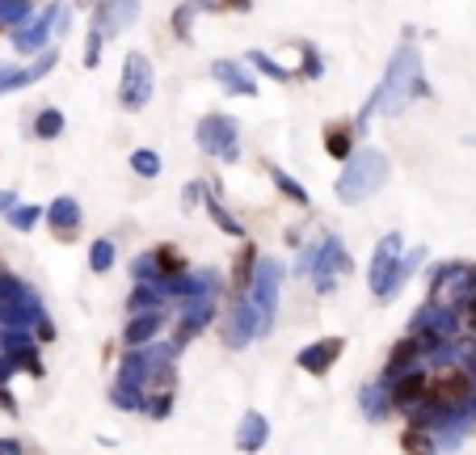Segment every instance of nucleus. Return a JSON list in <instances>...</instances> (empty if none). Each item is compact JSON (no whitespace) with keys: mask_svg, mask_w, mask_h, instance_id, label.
<instances>
[{"mask_svg":"<svg viewBox=\"0 0 476 455\" xmlns=\"http://www.w3.org/2000/svg\"><path fill=\"white\" fill-rule=\"evenodd\" d=\"M135 13H139V0H101L98 5V34H114L122 30L127 22H135Z\"/></svg>","mask_w":476,"mask_h":455,"instance_id":"nucleus-3","label":"nucleus"},{"mask_svg":"<svg viewBox=\"0 0 476 455\" xmlns=\"http://www.w3.org/2000/svg\"><path fill=\"white\" fill-rule=\"evenodd\" d=\"M434 396H447V401H455V396L468 393V375L464 371H443L439 380H434V388H430Z\"/></svg>","mask_w":476,"mask_h":455,"instance_id":"nucleus-4","label":"nucleus"},{"mask_svg":"<svg viewBox=\"0 0 476 455\" xmlns=\"http://www.w3.org/2000/svg\"><path fill=\"white\" fill-rule=\"evenodd\" d=\"M135 160H139V169L144 173H157V156H152V152H139Z\"/></svg>","mask_w":476,"mask_h":455,"instance_id":"nucleus-6","label":"nucleus"},{"mask_svg":"<svg viewBox=\"0 0 476 455\" xmlns=\"http://www.w3.org/2000/svg\"><path fill=\"white\" fill-rule=\"evenodd\" d=\"M384 177H388V165H384V156H379V152H358V156L350 160V169L342 173L338 194H342L346 203H358V198L371 194V190H376Z\"/></svg>","mask_w":476,"mask_h":455,"instance_id":"nucleus-1","label":"nucleus"},{"mask_svg":"<svg viewBox=\"0 0 476 455\" xmlns=\"http://www.w3.org/2000/svg\"><path fill=\"white\" fill-rule=\"evenodd\" d=\"M148 89H152V63L144 55H127V68H122V106H144Z\"/></svg>","mask_w":476,"mask_h":455,"instance_id":"nucleus-2","label":"nucleus"},{"mask_svg":"<svg viewBox=\"0 0 476 455\" xmlns=\"http://www.w3.org/2000/svg\"><path fill=\"white\" fill-rule=\"evenodd\" d=\"M215 76H224L228 85H241V93H253V85H249V81H244V76L236 72L233 63H215Z\"/></svg>","mask_w":476,"mask_h":455,"instance_id":"nucleus-5","label":"nucleus"},{"mask_svg":"<svg viewBox=\"0 0 476 455\" xmlns=\"http://www.w3.org/2000/svg\"><path fill=\"white\" fill-rule=\"evenodd\" d=\"M55 123H60V114H43V136H55Z\"/></svg>","mask_w":476,"mask_h":455,"instance_id":"nucleus-7","label":"nucleus"}]
</instances>
